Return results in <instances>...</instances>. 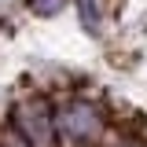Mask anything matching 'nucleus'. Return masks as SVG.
I'll return each mask as SVG.
<instances>
[{
    "instance_id": "7ed1b4c3",
    "label": "nucleus",
    "mask_w": 147,
    "mask_h": 147,
    "mask_svg": "<svg viewBox=\"0 0 147 147\" xmlns=\"http://www.w3.org/2000/svg\"><path fill=\"white\" fill-rule=\"evenodd\" d=\"M26 4H30V11H37V15H55V11H63L66 0H26Z\"/></svg>"
},
{
    "instance_id": "f03ea898",
    "label": "nucleus",
    "mask_w": 147,
    "mask_h": 147,
    "mask_svg": "<svg viewBox=\"0 0 147 147\" xmlns=\"http://www.w3.org/2000/svg\"><path fill=\"white\" fill-rule=\"evenodd\" d=\"M18 129L26 132V140L37 147H48L52 144V118H48V107L33 99V103H22L18 107Z\"/></svg>"
},
{
    "instance_id": "f257e3e1",
    "label": "nucleus",
    "mask_w": 147,
    "mask_h": 147,
    "mask_svg": "<svg viewBox=\"0 0 147 147\" xmlns=\"http://www.w3.org/2000/svg\"><path fill=\"white\" fill-rule=\"evenodd\" d=\"M55 125H59V132H63L66 140L85 144V140H96V136H99L103 121H99V114H96L88 103H70V107H63L55 114Z\"/></svg>"
}]
</instances>
